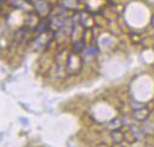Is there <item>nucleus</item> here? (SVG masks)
<instances>
[]
</instances>
